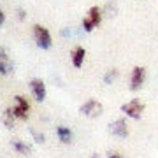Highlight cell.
<instances>
[{"instance_id": "6da1fadb", "label": "cell", "mask_w": 158, "mask_h": 158, "mask_svg": "<svg viewBox=\"0 0 158 158\" xmlns=\"http://www.w3.org/2000/svg\"><path fill=\"white\" fill-rule=\"evenodd\" d=\"M34 40L40 49H49L51 44H53L49 30L42 27V25H34Z\"/></svg>"}, {"instance_id": "7a4b0ae2", "label": "cell", "mask_w": 158, "mask_h": 158, "mask_svg": "<svg viewBox=\"0 0 158 158\" xmlns=\"http://www.w3.org/2000/svg\"><path fill=\"white\" fill-rule=\"evenodd\" d=\"M79 113L81 116H85V118H98L102 113H104V106H102L98 100L95 98H90V100H86L81 107H79Z\"/></svg>"}, {"instance_id": "3957f363", "label": "cell", "mask_w": 158, "mask_h": 158, "mask_svg": "<svg viewBox=\"0 0 158 158\" xmlns=\"http://www.w3.org/2000/svg\"><path fill=\"white\" fill-rule=\"evenodd\" d=\"M100 21H102V9L93 6L90 7V11L86 12V16L83 18V28L86 32H91L93 28H97L100 25Z\"/></svg>"}, {"instance_id": "277c9868", "label": "cell", "mask_w": 158, "mask_h": 158, "mask_svg": "<svg viewBox=\"0 0 158 158\" xmlns=\"http://www.w3.org/2000/svg\"><path fill=\"white\" fill-rule=\"evenodd\" d=\"M144 109H146V106H144L139 98H132L130 102H127V104L121 106V113H125L132 119H141Z\"/></svg>"}, {"instance_id": "5b68a950", "label": "cell", "mask_w": 158, "mask_h": 158, "mask_svg": "<svg viewBox=\"0 0 158 158\" xmlns=\"http://www.w3.org/2000/svg\"><path fill=\"white\" fill-rule=\"evenodd\" d=\"M14 107H11L12 114L16 116V119H21V121H25V119H28V114H30V104L28 100L25 98L23 95H16L14 97Z\"/></svg>"}, {"instance_id": "8992f818", "label": "cell", "mask_w": 158, "mask_h": 158, "mask_svg": "<svg viewBox=\"0 0 158 158\" xmlns=\"http://www.w3.org/2000/svg\"><path fill=\"white\" fill-rule=\"evenodd\" d=\"M146 81V69L141 67V65H135L132 69V77H130V90L132 91H137L141 90L142 85Z\"/></svg>"}, {"instance_id": "52a82bcc", "label": "cell", "mask_w": 158, "mask_h": 158, "mask_svg": "<svg viewBox=\"0 0 158 158\" xmlns=\"http://www.w3.org/2000/svg\"><path fill=\"white\" fill-rule=\"evenodd\" d=\"M109 132L116 137H121V139L128 137V125H127V119L119 118V119H116V121H113V123L109 125Z\"/></svg>"}, {"instance_id": "ba28073f", "label": "cell", "mask_w": 158, "mask_h": 158, "mask_svg": "<svg viewBox=\"0 0 158 158\" xmlns=\"http://www.w3.org/2000/svg\"><path fill=\"white\" fill-rule=\"evenodd\" d=\"M30 90H32V93H34L37 102L46 100V85L42 79H32L30 81Z\"/></svg>"}, {"instance_id": "9c48e42d", "label": "cell", "mask_w": 158, "mask_h": 158, "mask_svg": "<svg viewBox=\"0 0 158 158\" xmlns=\"http://www.w3.org/2000/svg\"><path fill=\"white\" fill-rule=\"evenodd\" d=\"M12 70H14V63L9 53L6 48H0V74H11Z\"/></svg>"}, {"instance_id": "30bf717a", "label": "cell", "mask_w": 158, "mask_h": 158, "mask_svg": "<svg viewBox=\"0 0 158 158\" xmlns=\"http://www.w3.org/2000/svg\"><path fill=\"white\" fill-rule=\"evenodd\" d=\"M85 56H86V49L83 46H76L72 51H70V62L76 69H81L83 63H85Z\"/></svg>"}, {"instance_id": "8fae6325", "label": "cell", "mask_w": 158, "mask_h": 158, "mask_svg": "<svg viewBox=\"0 0 158 158\" xmlns=\"http://www.w3.org/2000/svg\"><path fill=\"white\" fill-rule=\"evenodd\" d=\"M56 135H58V139H60V142H63V144H70L72 139H74L70 128L63 127V125H60V127L56 128Z\"/></svg>"}, {"instance_id": "7c38bea8", "label": "cell", "mask_w": 158, "mask_h": 158, "mask_svg": "<svg viewBox=\"0 0 158 158\" xmlns=\"http://www.w3.org/2000/svg\"><path fill=\"white\" fill-rule=\"evenodd\" d=\"M11 146L14 148V151H18L19 155H25V156H28L30 153H32V148H30L28 144L21 142L19 139H12V141H11Z\"/></svg>"}, {"instance_id": "4fadbf2b", "label": "cell", "mask_w": 158, "mask_h": 158, "mask_svg": "<svg viewBox=\"0 0 158 158\" xmlns=\"http://www.w3.org/2000/svg\"><path fill=\"white\" fill-rule=\"evenodd\" d=\"M14 119H16V116L12 114L11 107L6 109V111L2 113V121H4V125H6L7 128H14Z\"/></svg>"}, {"instance_id": "5bb4252c", "label": "cell", "mask_w": 158, "mask_h": 158, "mask_svg": "<svg viewBox=\"0 0 158 158\" xmlns=\"http://www.w3.org/2000/svg\"><path fill=\"white\" fill-rule=\"evenodd\" d=\"M118 77V70L116 69H111V70H107V74L104 76V83L106 85H113V81Z\"/></svg>"}, {"instance_id": "9a60e30c", "label": "cell", "mask_w": 158, "mask_h": 158, "mask_svg": "<svg viewBox=\"0 0 158 158\" xmlns=\"http://www.w3.org/2000/svg\"><path fill=\"white\" fill-rule=\"evenodd\" d=\"M32 135H34V141L37 142V144H44V141H46L44 134H39V132H35V130H32Z\"/></svg>"}, {"instance_id": "2e32d148", "label": "cell", "mask_w": 158, "mask_h": 158, "mask_svg": "<svg viewBox=\"0 0 158 158\" xmlns=\"http://www.w3.org/2000/svg\"><path fill=\"white\" fill-rule=\"evenodd\" d=\"M107 158H123L119 153H116V151H109L107 153Z\"/></svg>"}, {"instance_id": "e0dca14e", "label": "cell", "mask_w": 158, "mask_h": 158, "mask_svg": "<svg viewBox=\"0 0 158 158\" xmlns=\"http://www.w3.org/2000/svg\"><path fill=\"white\" fill-rule=\"evenodd\" d=\"M4 21H6V14H4V11H2V7H0V27L4 25Z\"/></svg>"}, {"instance_id": "ac0fdd59", "label": "cell", "mask_w": 158, "mask_h": 158, "mask_svg": "<svg viewBox=\"0 0 158 158\" xmlns=\"http://www.w3.org/2000/svg\"><path fill=\"white\" fill-rule=\"evenodd\" d=\"M18 18H19V19H25V9H18Z\"/></svg>"}, {"instance_id": "d6986e66", "label": "cell", "mask_w": 158, "mask_h": 158, "mask_svg": "<svg viewBox=\"0 0 158 158\" xmlns=\"http://www.w3.org/2000/svg\"><path fill=\"white\" fill-rule=\"evenodd\" d=\"M91 158H100V156H98V155H97V153H93V155H91Z\"/></svg>"}]
</instances>
